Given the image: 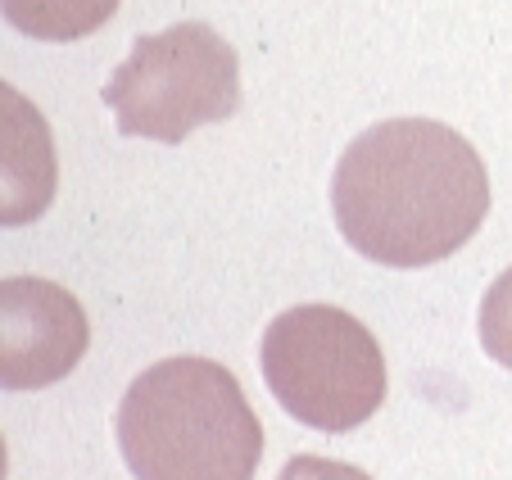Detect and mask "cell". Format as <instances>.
<instances>
[{
  "instance_id": "cell-1",
  "label": "cell",
  "mask_w": 512,
  "mask_h": 480,
  "mask_svg": "<svg viewBox=\"0 0 512 480\" xmlns=\"http://www.w3.org/2000/svg\"><path fill=\"white\" fill-rule=\"evenodd\" d=\"M331 213L363 259L426 268L458 254L490 213V173L467 136L435 118H386L345 145Z\"/></svg>"
},
{
  "instance_id": "cell-3",
  "label": "cell",
  "mask_w": 512,
  "mask_h": 480,
  "mask_svg": "<svg viewBox=\"0 0 512 480\" xmlns=\"http://www.w3.org/2000/svg\"><path fill=\"white\" fill-rule=\"evenodd\" d=\"M259 367L272 399L313 431H354L386 399V354L354 313L295 304L263 331Z\"/></svg>"
},
{
  "instance_id": "cell-2",
  "label": "cell",
  "mask_w": 512,
  "mask_h": 480,
  "mask_svg": "<svg viewBox=\"0 0 512 480\" xmlns=\"http://www.w3.org/2000/svg\"><path fill=\"white\" fill-rule=\"evenodd\" d=\"M118 449L136 480H254L263 426L213 358H164L127 385Z\"/></svg>"
},
{
  "instance_id": "cell-7",
  "label": "cell",
  "mask_w": 512,
  "mask_h": 480,
  "mask_svg": "<svg viewBox=\"0 0 512 480\" xmlns=\"http://www.w3.org/2000/svg\"><path fill=\"white\" fill-rule=\"evenodd\" d=\"M481 345L494 363L512 372V268L499 272L481 299Z\"/></svg>"
},
{
  "instance_id": "cell-4",
  "label": "cell",
  "mask_w": 512,
  "mask_h": 480,
  "mask_svg": "<svg viewBox=\"0 0 512 480\" xmlns=\"http://www.w3.org/2000/svg\"><path fill=\"white\" fill-rule=\"evenodd\" d=\"M123 136L182 145L195 127L241 109V59L209 23H173L136 37L100 91Z\"/></svg>"
},
{
  "instance_id": "cell-5",
  "label": "cell",
  "mask_w": 512,
  "mask_h": 480,
  "mask_svg": "<svg viewBox=\"0 0 512 480\" xmlns=\"http://www.w3.org/2000/svg\"><path fill=\"white\" fill-rule=\"evenodd\" d=\"M87 313L64 286L41 277L0 281V381L41 390L64 381L87 354Z\"/></svg>"
},
{
  "instance_id": "cell-6",
  "label": "cell",
  "mask_w": 512,
  "mask_h": 480,
  "mask_svg": "<svg viewBox=\"0 0 512 480\" xmlns=\"http://www.w3.org/2000/svg\"><path fill=\"white\" fill-rule=\"evenodd\" d=\"M118 0H5V19L32 41H78L114 19Z\"/></svg>"
},
{
  "instance_id": "cell-8",
  "label": "cell",
  "mask_w": 512,
  "mask_h": 480,
  "mask_svg": "<svg viewBox=\"0 0 512 480\" xmlns=\"http://www.w3.org/2000/svg\"><path fill=\"white\" fill-rule=\"evenodd\" d=\"M277 480H372L363 467H349L336 458H313V453H295V458L281 467Z\"/></svg>"
}]
</instances>
